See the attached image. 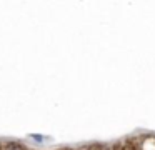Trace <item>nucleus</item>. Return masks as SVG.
Listing matches in <instances>:
<instances>
[{"instance_id":"1","label":"nucleus","mask_w":155,"mask_h":150,"mask_svg":"<svg viewBox=\"0 0 155 150\" xmlns=\"http://www.w3.org/2000/svg\"><path fill=\"white\" fill-rule=\"evenodd\" d=\"M60 150H70V148H60Z\"/></svg>"}]
</instances>
